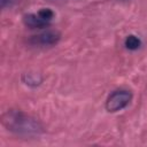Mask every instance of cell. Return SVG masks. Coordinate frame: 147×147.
I'll list each match as a JSON object with an SVG mask.
<instances>
[{
  "instance_id": "3",
  "label": "cell",
  "mask_w": 147,
  "mask_h": 147,
  "mask_svg": "<svg viewBox=\"0 0 147 147\" xmlns=\"http://www.w3.org/2000/svg\"><path fill=\"white\" fill-rule=\"evenodd\" d=\"M132 94L127 90H116L114 91L106 101V109L109 113H116L124 109L131 101Z\"/></svg>"
},
{
  "instance_id": "6",
  "label": "cell",
  "mask_w": 147,
  "mask_h": 147,
  "mask_svg": "<svg viewBox=\"0 0 147 147\" xmlns=\"http://www.w3.org/2000/svg\"><path fill=\"white\" fill-rule=\"evenodd\" d=\"M39 82H40V80H38V79H37V77H36L34 75H32V74H28V76H26V80H25V84L31 85V84L33 83V85H37V84H39Z\"/></svg>"
},
{
  "instance_id": "4",
  "label": "cell",
  "mask_w": 147,
  "mask_h": 147,
  "mask_svg": "<svg viewBox=\"0 0 147 147\" xmlns=\"http://www.w3.org/2000/svg\"><path fill=\"white\" fill-rule=\"evenodd\" d=\"M59 40H60V33L56 31H52V30H48V31L41 32L37 36H33L31 39V41L33 44H38V45H42V46L54 45Z\"/></svg>"
},
{
  "instance_id": "2",
  "label": "cell",
  "mask_w": 147,
  "mask_h": 147,
  "mask_svg": "<svg viewBox=\"0 0 147 147\" xmlns=\"http://www.w3.org/2000/svg\"><path fill=\"white\" fill-rule=\"evenodd\" d=\"M54 17V13L49 8H41L38 13H30L23 16V22L31 29H40L47 26Z\"/></svg>"
},
{
  "instance_id": "5",
  "label": "cell",
  "mask_w": 147,
  "mask_h": 147,
  "mask_svg": "<svg viewBox=\"0 0 147 147\" xmlns=\"http://www.w3.org/2000/svg\"><path fill=\"white\" fill-rule=\"evenodd\" d=\"M124 45L127 49L130 51H136L138 49L140 46H141V40L137 37V36H133V34H130L125 38V41H124Z\"/></svg>"
},
{
  "instance_id": "1",
  "label": "cell",
  "mask_w": 147,
  "mask_h": 147,
  "mask_svg": "<svg viewBox=\"0 0 147 147\" xmlns=\"http://www.w3.org/2000/svg\"><path fill=\"white\" fill-rule=\"evenodd\" d=\"M2 123L8 130L21 136L39 134L41 132L40 124L20 110H9L3 114Z\"/></svg>"
}]
</instances>
